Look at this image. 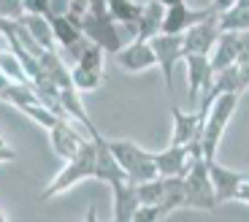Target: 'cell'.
I'll return each instance as SVG.
<instances>
[{
  "mask_svg": "<svg viewBox=\"0 0 249 222\" xmlns=\"http://www.w3.org/2000/svg\"><path fill=\"white\" fill-rule=\"evenodd\" d=\"M87 179H98V147H95L92 138H89L87 147L81 149L76 157L65 160V166L46 182L41 195H38V201H52V198L73 190L76 185H81V182H87Z\"/></svg>",
  "mask_w": 249,
  "mask_h": 222,
  "instance_id": "obj_1",
  "label": "cell"
},
{
  "mask_svg": "<svg viewBox=\"0 0 249 222\" xmlns=\"http://www.w3.org/2000/svg\"><path fill=\"white\" fill-rule=\"evenodd\" d=\"M238 95L241 92H225L209 106L203 119V133H200V152L206 160H217V149L225 138V130L231 125L233 114L238 109Z\"/></svg>",
  "mask_w": 249,
  "mask_h": 222,
  "instance_id": "obj_2",
  "label": "cell"
},
{
  "mask_svg": "<svg viewBox=\"0 0 249 222\" xmlns=\"http://www.w3.org/2000/svg\"><path fill=\"white\" fill-rule=\"evenodd\" d=\"M108 149L117 157V163L122 166L127 182H133V185H143V182H152L160 176L157 163H155V152L138 147L130 138H108Z\"/></svg>",
  "mask_w": 249,
  "mask_h": 222,
  "instance_id": "obj_3",
  "label": "cell"
},
{
  "mask_svg": "<svg viewBox=\"0 0 249 222\" xmlns=\"http://www.w3.org/2000/svg\"><path fill=\"white\" fill-rule=\"evenodd\" d=\"M217 206L219 204H217V192H214L212 173H209V160L195 157L190 171L184 173V209L214 211Z\"/></svg>",
  "mask_w": 249,
  "mask_h": 222,
  "instance_id": "obj_4",
  "label": "cell"
},
{
  "mask_svg": "<svg viewBox=\"0 0 249 222\" xmlns=\"http://www.w3.org/2000/svg\"><path fill=\"white\" fill-rule=\"evenodd\" d=\"M79 27H81V33H84V38L95 41L106 55H117L124 46V38H122L124 30L117 19L108 14V8L106 11H89L87 17H81Z\"/></svg>",
  "mask_w": 249,
  "mask_h": 222,
  "instance_id": "obj_5",
  "label": "cell"
},
{
  "mask_svg": "<svg viewBox=\"0 0 249 222\" xmlns=\"http://www.w3.org/2000/svg\"><path fill=\"white\" fill-rule=\"evenodd\" d=\"M152 49L157 57V68L162 71V81L168 87V92H174V74L176 65L184 60V36H174V33H157L149 38Z\"/></svg>",
  "mask_w": 249,
  "mask_h": 222,
  "instance_id": "obj_6",
  "label": "cell"
},
{
  "mask_svg": "<svg viewBox=\"0 0 249 222\" xmlns=\"http://www.w3.org/2000/svg\"><path fill=\"white\" fill-rule=\"evenodd\" d=\"M195 157H203L200 152V144H187V147H171L155 152V163L160 176H174V179H184V173L190 171Z\"/></svg>",
  "mask_w": 249,
  "mask_h": 222,
  "instance_id": "obj_7",
  "label": "cell"
},
{
  "mask_svg": "<svg viewBox=\"0 0 249 222\" xmlns=\"http://www.w3.org/2000/svg\"><path fill=\"white\" fill-rule=\"evenodd\" d=\"M184 74H187V95L193 103H198L212 90L214 68L209 55H184Z\"/></svg>",
  "mask_w": 249,
  "mask_h": 222,
  "instance_id": "obj_8",
  "label": "cell"
},
{
  "mask_svg": "<svg viewBox=\"0 0 249 222\" xmlns=\"http://www.w3.org/2000/svg\"><path fill=\"white\" fill-rule=\"evenodd\" d=\"M174 130H171V147H187V144H200L206 111H181L179 106H171Z\"/></svg>",
  "mask_w": 249,
  "mask_h": 222,
  "instance_id": "obj_9",
  "label": "cell"
},
{
  "mask_svg": "<svg viewBox=\"0 0 249 222\" xmlns=\"http://www.w3.org/2000/svg\"><path fill=\"white\" fill-rule=\"evenodd\" d=\"M87 141H89V136H81L79 130H76V125L68 122V119H60V122L49 130L52 152H54L60 160H71V157H76L81 149L87 147Z\"/></svg>",
  "mask_w": 249,
  "mask_h": 222,
  "instance_id": "obj_10",
  "label": "cell"
},
{
  "mask_svg": "<svg viewBox=\"0 0 249 222\" xmlns=\"http://www.w3.org/2000/svg\"><path fill=\"white\" fill-rule=\"evenodd\" d=\"M219 22H217V14H212L209 19L193 25L190 30H184V55H212L214 46H217V38H219Z\"/></svg>",
  "mask_w": 249,
  "mask_h": 222,
  "instance_id": "obj_11",
  "label": "cell"
},
{
  "mask_svg": "<svg viewBox=\"0 0 249 222\" xmlns=\"http://www.w3.org/2000/svg\"><path fill=\"white\" fill-rule=\"evenodd\" d=\"M117 65L127 74H146L149 68H157V57L149 41H130L114 55Z\"/></svg>",
  "mask_w": 249,
  "mask_h": 222,
  "instance_id": "obj_12",
  "label": "cell"
},
{
  "mask_svg": "<svg viewBox=\"0 0 249 222\" xmlns=\"http://www.w3.org/2000/svg\"><path fill=\"white\" fill-rule=\"evenodd\" d=\"M212 14H217V8H190L187 3H179V6H168L165 8V17H162V33H174V36H181L184 30H190L193 25L209 19Z\"/></svg>",
  "mask_w": 249,
  "mask_h": 222,
  "instance_id": "obj_13",
  "label": "cell"
},
{
  "mask_svg": "<svg viewBox=\"0 0 249 222\" xmlns=\"http://www.w3.org/2000/svg\"><path fill=\"white\" fill-rule=\"evenodd\" d=\"M209 173H212V182H214L217 204H231V201H236L238 187L249 179V173H238V171H233V168L222 166L217 160H209Z\"/></svg>",
  "mask_w": 249,
  "mask_h": 222,
  "instance_id": "obj_14",
  "label": "cell"
},
{
  "mask_svg": "<svg viewBox=\"0 0 249 222\" xmlns=\"http://www.w3.org/2000/svg\"><path fill=\"white\" fill-rule=\"evenodd\" d=\"M60 106H62V114H65V119L68 122H73L76 128H84V133H87L89 138H98V128L92 125V119H89L87 109H84V103H81V92L76 90V87H62L60 90Z\"/></svg>",
  "mask_w": 249,
  "mask_h": 222,
  "instance_id": "obj_15",
  "label": "cell"
},
{
  "mask_svg": "<svg viewBox=\"0 0 249 222\" xmlns=\"http://www.w3.org/2000/svg\"><path fill=\"white\" fill-rule=\"evenodd\" d=\"M114 192V214H111V222H130L133 214L138 211L141 201H138V185L122 179L111 187Z\"/></svg>",
  "mask_w": 249,
  "mask_h": 222,
  "instance_id": "obj_16",
  "label": "cell"
},
{
  "mask_svg": "<svg viewBox=\"0 0 249 222\" xmlns=\"http://www.w3.org/2000/svg\"><path fill=\"white\" fill-rule=\"evenodd\" d=\"M162 17H165V6L160 0H143V11H141V25L133 41H149L157 33H162Z\"/></svg>",
  "mask_w": 249,
  "mask_h": 222,
  "instance_id": "obj_17",
  "label": "cell"
},
{
  "mask_svg": "<svg viewBox=\"0 0 249 222\" xmlns=\"http://www.w3.org/2000/svg\"><path fill=\"white\" fill-rule=\"evenodd\" d=\"M209 57H212L214 74L228 68V65H238V33H219L217 46Z\"/></svg>",
  "mask_w": 249,
  "mask_h": 222,
  "instance_id": "obj_18",
  "label": "cell"
},
{
  "mask_svg": "<svg viewBox=\"0 0 249 222\" xmlns=\"http://www.w3.org/2000/svg\"><path fill=\"white\" fill-rule=\"evenodd\" d=\"M19 22L25 25V30L33 36V41L44 49H54V30H52V22L46 17H36V14H22Z\"/></svg>",
  "mask_w": 249,
  "mask_h": 222,
  "instance_id": "obj_19",
  "label": "cell"
},
{
  "mask_svg": "<svg viewBox=\"0 0 249 222\" xmlns=\"http://www.w3.org/2000/svg\"><path fill=\"white\" fill-rule=\"evenodd\" d=\"M52 22V30H54V41L60 43L62 49H71L76 41H79L84 33H81V27L76 25L71 17H46Z\"/></svg>",
  "mask_w": 249,
  "mask_h": 222,
  "instance_id": "obj_20",
  "label": "cell"
},
{
  "mask_svg": "<svg viewBox=\"0 0 249 222\" xmlns=\"http://www.w3.org/2000/svg\"><path fill=\"white\" fill-rule=\"evenodd\" d=\"M217 22L222 33H247L249 30V8L231 6L225 11H217Z\"/></svg>",
  "mask_w": 249,
  "mask_h": 222,
  "instance_id": "obj_21",
  "label": "cell"
},
{
  "mask_svg": "<svg viewBox=\"0 0 249 222\" xmlns=\"http://www.w3.org/2000/svg\"><path fill=\"white\" fill-rule=\"evenodd\" d=\"M17 111H22V114H25L27 119H33V122H36L38 128H44L46 133H49V130L62 119V117H57V114H54V111H52L46 103H41V100H30V103L19 106Z\"/></svg>",
  "mask_w": 249,
  "mask_h": 222,
  "instance_id": "obj_22",
  "label": "cell"
},
{
  "mask_svg": "<svg viewBox=\"0 0 249 222\" xmlns=\"http://www.w3.org/2000/svg\"><path fill=\"white\" fill-rule=\"evenodd\" d=\"M71 81L79 92H92L98 90L100 81H103V71H92V68H84L79 62H73V68H71Z\"/></svg>",
  "mask_w": 249,
  "mask_h": 222,
  "instance_id": "obj_23",
  "label": "cell"
},
{
  "mask_svg": "<svg viewBox=\"0 0 249 222\" xmlns=\"http://www.w3.org/2000/svg\"><path fill=\"white\" fill-rule=\"evenodd\" d=\"M168 214L171 211L165 209L162 204H141L130 222H160L162 217H168Z\"/></svg>",
  "mask_w": 249,
  "mask_h": 222,
  "instance_id": "obj_24",
  "label": "cell"
},
{
  "mask_svg": "<svg viewBox=\"0 0 249 222\" xmlns=\"http://www.w3.org/2000/svg\"><path fill=\"white\" fill-rule=\"evenodd\" d=\"M22 14H25V8H22V0H0V17L19 19Z\"/></svg>",
  "mask_w": 249,
  "mask_h": 222,
  "instance_id": "obj_25",
  "label": "cell"
},
{
  "mask_svg": "<svg viewBox=\"0 0 249 222\" xmlns=\"http://www.w3.org/2000/svg\"><path fill=\"white\" fill-rule=\"evenodd\" d=\"M25 14H36V17H49V0H22Z\"/></svg>",
  "mask_w": 249,
  "mask_h": 222,
  "instance_id": "obj_26",
  "label": "cell"
},
{
  "mask_svg": "<svg viewBox=\"0 0 249 222\" xmlns=\"http://www.w3.org/2000/svg\"><path fill=\"white\" fill-rule=\"evenodd\" d=\"M71 0H49V17H68Z\"/></svg>",
  "mask_w": 249,
  "mask_h": 222,
  "instance_id": "obj_27",
  "label": "cell"
},
{
  "mask_svg": "<svg viewBox=\"0 0 249 222\" xmlns=\"http://www.w3.org/2000/svg\"><path fill=\"white\" fill-rule=\"evenodd\" d=\"M247 60H249V30L238 33V62H247Z\"/></svg>",
  "mask_w": 249,
  "mask_h": 222,
  "instance_id": "obj_28",
  "label": "cell"
},
{
  "mask_svg": "<svg viewBox=\"0 0 249 222\" xmlns=\"http://www.w3.org/2000/svg\"><path fill=\"white\" fill-rule=\"evenodd\" d=\"M14 160H17V152H14L6 141H0V166H3V163H14Z\"/></svg>",
  "mask_w": 249,
  "mask_h": 222,
  "instance_id": "obj_29",
  "label": "cell"
},
{
  "mask_svg": "<svg viewBox=\"0 0 249 222\" xmlns=\"http://www.w3.org/2000/svg\"><path fill=\"white\" fill-rule=\"evenodd\" d=\"M236 201H238V204H247V206H249V179L244 182L241 187H238V192H236Z\"/></svg>",
  "mask_w": 249,
  "mask_h": 222,
  "instance_id": "obj_30",
  "label": "cell"
},
{
  "mask_svg": "<svg viewBox=\"0 0 249 222\" xmlns=\"http://www.w3.org/2000/svg\"><path fill=\"white\" fill-rule=\"evenodd\" d=\"M238 71H241V84H244V90L249 87V60L247 62H238Z\"/></svg>",
  "mask_w": 249,
  "mask_h": 222,
  "instance_id": "obj_31",
  "label": "cell"
},
{
  "mask_svg": "<svg viewBox=\"0 0 249 222\" xmlns=\"http://www.w3.org/2000/svg\"><path fill=\"white\" fill-rule=\"evenodd\" d=\"M217 11H225V8H231V6H236V0H214L212 3Z\"/></svg>",
  "mask_w": 249,
  "mask_h": 222,
  "instance_id": "obj_32",
  "label": "cell"
},
{
  "mask_svg": "<svg viewBox=\"0 0 249 222\" xmlns=\"http://www.w3.org/2000/svg\"><path fill=\"white\" fill-rule=\"evenodd\" d=\"M84 222H100V220H98V209H95V206H89V209H87V217H84Z\"/></svg>",
  "mask_w": 249,
  "mask_h": 222,
  "instance_id": "obj_33",
  "label": "cell"
},
{
  "mask_svg": "<svg viewBox=\"0 0 249 222\" xmlns=\"http://www.w3.org/2000/svg\"><path fill=\"white\" fill-rule=\"evenodd\" d=\"M160 3L168 8V6H179V3H184V0H160Z\"/></svg>",
  "mask_w": 249,
  "mask_h": 222,
  "instance_id": "obj_34",
  "label": "cell"
},
{
  "mask_svg": "<svg viewBox=\"0 0 249 222\" xmlns=\"http://www.w3.org/2000/svg\"><path fill=\"white\" fill-rule=\"evenodd\" d=\"M236 6H241V8H249V0H236Z\"/></svg>",
  "mask_w": 249,
  "mask_h": 222,
  "instance_id": "obj_35",
  "label": "cell"
},
{
  "mask_svg": "<svg viewBox=\"0 0 249 222\" xmlns=\"http://www.w3.org/2000/svg\"><path fill=\"white\" fill-rule=\"evenodd\" d=\"M0 222H8L6 220V211H3V209H0Z\"/></svg>",
  "mask_w": 249,
  "mask_h": 222,
  "instance_id": "obj_36",
  "label": "cell"
},
{
  "mask_svg": "<svg viewBox=\"0 0 249 222\" xmlns=\"http://www.w3.org/2000/svg\"><path fill=\"white\" fill-rule=\"evenodd\" d=\"M0 141H3V136H0Z\"/></svg>",
  "mask_w": 249,
  "mask_h": 222,
  "instance_id": "obj_37",
  "label": "cell"
}]
</instances>
